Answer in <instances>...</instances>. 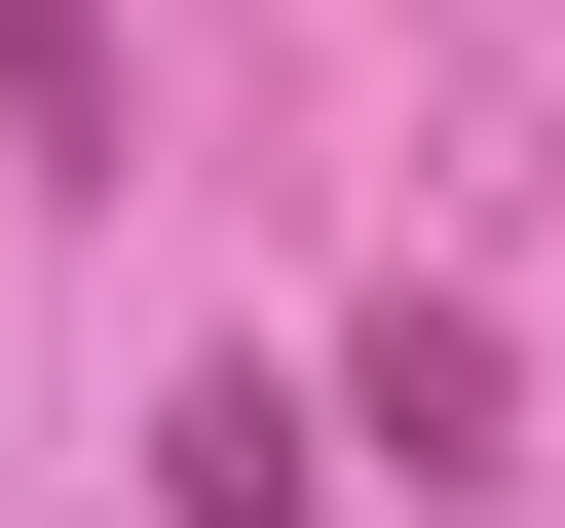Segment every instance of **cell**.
Returning a JSON list of instances; mask_svg holds the SVG:
<instances>
[{"label":"cell","instance_id":"obj_3","mask_svg":"<svg viewBox=\"0 0 565 528\" xmlns=\"http://www.w3.org/2000/svg\"><path fill=\"white\" fill-rule=\"evenodd\" d=\"M0 151H39V189H114V0H0Z\"/></svg>","mask_w":565,"mask_h":528},{"label":"cell","instance_id":"obj_1","mask_svg":"<svg viewBox=\"0 0 565 528\" xmlns=\"http://www.w3.org/2000/svg\"><path fill=\"white\" fill-rule=\"evenodd\" d=\"M302 415H340L377 490H490V415H527V340H490V303H377V340H340Z\"/></svg>","mask_w":565,"mask_h":528},{"label":"cell","instance_id":"obj_2","mask_svg":"<svg viewBox=\"0 0 565 528\" xmlns=\"http://www.w3.org/2000/svg\"><path fill=\"white\" fill-rule=\"evenodd\" d=\"M302 490H340L302 378H189V415H151V528H302Z\"/></svg>","mask_w":565,"mask_h":528}]
</instances>
